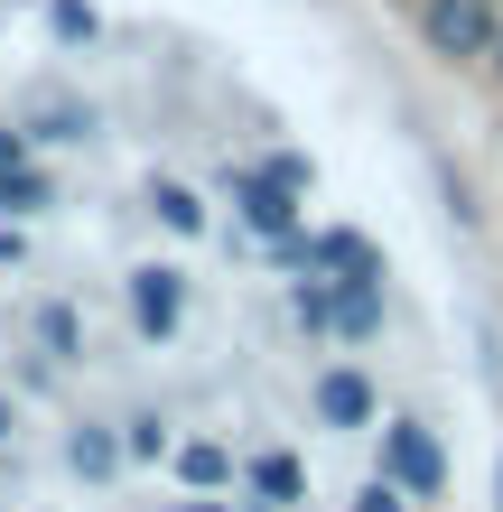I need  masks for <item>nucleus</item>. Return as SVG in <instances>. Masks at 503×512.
Here are the masks:
<instances>
[{"label":"nucleus","instance_id":"f257e3e1","mask_svg":"<svg viewBox=\"0 0 503 512\" xmlns=\"http://www.w3.org/2000/svg\"><path fill=\"white\" fill-rule=\"evenodd\" d=\"M373 475H382V485H401L410 503H438V494H448V447H438L429 419L382 410V429H373Z\"/></svg>","mask_w":503,"mask_h":512},{"label":"nucleus","instance_id":"f03ea898","mask_svg":"<svg viewBox=\"0 0 503 512\" xmlns=\"http://www.w3.org/2000/svg\"><path fill=\"white\" fill-rule=\"evenodd\" d=\"M410 28H420V56H438V66H485L503 38V0H420Z\"/></svg>","mask_w":503,"mask_h":512},{"label":"nucleus","instance_id":"7ed1b4c3","mask_svg":"<svg viewBox=\"0 0 503 512\" xmlns=\"http://www.w3.org/2000/svg\"><path fill=\"white\" fill-rule=\"evenodd\" d=\"M224 205L252 243H299L308 233V196H289L280 177H261L252 159H224Z\"/></svg>","mask_w":503,"mask_h":512},{"label":"nucleus","instance_id":"20e7f679","mask_svg":"<svg viewBox=\"0 0 503 512\" xmlns=\"http://www.w3.org/2000/svg\"><path fill=\"white\" fill-rule=\"evenodd\" d=\"M308 419L336 429V438H373L382 429V382L364 364H317L308 373Z\"/></svg>","mask_w":503,"mask_h":512},{"label":"nucleus","instance_id":"39448f33","mask_svg":"<svg viewBox=\"0 0 503 512\" xmlns=\"http://www.w3.org/2000/svg\"><path fill=\"white\" fill-rule=\"evenodd\" d=\"M122 308H131L140 345H177V326H187V270L177 261H131L122 270Z\"/></svg>","mask_w":503,"mask_h":512},{"label":"nucleus","instance_id":"423d86ee","mask_svg":"<svg viewBox=\"0 0 503 512\" xmlns=\"http://www.w3.org/2000/svg\"><path fill=\"white\" fill-rule=\"evenodd\" d=\"M243 503L252 512H308V457L299 447H252L243 457Z\"/></svg>","mask_w":503,"mask_h":512},{"label":"nucleus","instance_id":"0eeeda50","mask_svg":"<svg viewBox=\"0 0 503 512\" xmlns=\"http://www.w3.org/2000/svg\"><path fill=\"white\" fill-rule=\"evenodd\" d=\"M56 457H66L75 485H122L131 457H122V419H75L66 438H56Z\"/></svg>","mask_w":503,"mask_h":512},{"label":"nucleus","instance_id":"6e6552de","mask_svg":"<svg viewBox=\"0 0 503 512\" xmlns=\"http://www.w3.org/2000/svg\"><path fill=\"white\" fill-rule=\"evenodd\" d=\"M103 131V112L84 103V94H47V103H28V140L38 149H84Z\"/></svg>","mask_w":503,"mask_h":512},{"label":"nucleus","instance_id":"1a4fd4ad","mask_svg":"<svg viewBox=\"0 0 503 512\" xmlns=\"http://www.w3.org/2000/svg\"><path fill=\"white\" fill-rule=\"evenodd\" d=\"M177 485H187V494H233V485H243V457H233V447L224 438H177Z\"/></svg>","mask_w":503,"mask_h":512},{"label":"nucleus","instance_id":"9d476101","mask_svg":"<svg viewBox=\"0 0 503 512\" xmlns=\"http://www.w3.org/2000/svg\"><path fill=\"white\" fill-rule=\"evenodd\" d=\"M28 336H38V354L56 373L84 364V308H75V298H38V308H28Z\"/></svg>","mask_w":503,"mask_h":512},{"label":"nucleus","instance_id":"9b49d317","mask_svg":"<svg viewBox=\"0 0 503 512\" xmlns=\"http://www.w3.org/2000/svg\"><path fill=\"white\" fill-rule=\"evenodd\" d=\"M140 205H150V215H159V233H177V243H196V233L215 224V215H205V196L187 187V177H168V168L150 177V187H140Z\"/></svg>","mask_w":503,"mask_h":512},{"label":"nucleus","instance_id":"f8f14e48","mask_svg":"<svg viewBox=\"0 0 503 512\" xmlns=\"http://www.w3.org/2000/svg\"><path fill=\"white\" fill-rule=\"evenodd\" d=\"M382 317H392V298H382V270L373 280H336V345H373Z\"/></svg>","mask_w":503,"mask_h":512},{"label":"nucleus","instance_id":"ddd939ff","mask_svg":"<svg viewBox=\"0 0 503 512\" xmlns=\"http://www.w3.org/2000/svg\"><path fill=\"white\" fill-rule=\"evenodd\" d=\"M38 215H56V168L28 159V168L0 177V224H38Z\"/></svg>","mask_w":503,"mask_h":512},{"label":"nucleus","instance_id":"4468645a","mask_svg":"<svg viewBox=\"0 0 503 512\" xmlns=\"http://www.w3.org/2000/svg\"><path fill=\"white\" fill-rule=\"evenodd\" d=\"M122 457H131V466H168V457H177V419H168L159 401L122 410Z\"/></svg>","mask_w":503,"mask_h":512},{"label":"nucleus","instance_id":"2eb2a0df","mask_svg":"<svg viewBox=\"0 0 503 512\" xmlns=\"http://www.w3.org/2000/svg\"><path fill=\"white\" fill-rule=\"evenodd\" d=\"M289 326L317 345H336V280H289Z\"/></svg>","mask_w":503,"mask_h":512},{"label":"nucleus","instance_id":"dca6fc26","mask_svg":"<svg viewBox=\"0 0 503 512\" xmlns=\"http://www.w3.org/2000/svg\"><path fill=\"white\" fill-rule=\"evenodd\" d=\"M47 38L66 47V56L94 47V38H103V10H94V0H47Z\"/></svg>","mask_w":503,"mask_h":512},{"label":"nucleus","instance_id":"f3484780","mask_svg":"<svg viewBox=\"0 0 503 512\" xmlns=\"http://www.w3.org/2000/svg\"><path fill=\"white\" fill-rule=\"evenodd\" d=\"M252 168H261V177H280L289 196H308V187H317V159H308V149H271V159H252Z\"/></svg>","mask_w":503,"mask_h":512},{"label":"nucleus","instance_id":"a211bd4d","mask_svg":"<svg viewBox=\"0 0 503 512\" xmlns=\"http://www.w3.org/2000/svg\"><path fill=\"white\" fill-rule=\"evenodd\" d=\"M345 512H420V503H410L401 485H382V475H364V485H354V503Z\"/></svg>","mask_w":503,"mask_h":512},{"label":"nucleus","instance_id":"6ab92c4d","mask_svg":"<svg viewBox=\"0 0 503 512\" xmlns=\"http://www.w3.org/2000/svg\"><path fill=\"white\" fill-rule=\"evenodd\" d=\"M28 159H38V140H28V122H0V177H10V168H28Z\"/></svg>","mask_w":503,"mask_h":512},{"label":"nucleus","instance_id":"aec40b11","mask_svg":"<svg viewBox=\"0 0 503 512\" xmlns=\"http://www.w3.org/2000/svg\"><path fill=\"white\" fill-rule=\"evenodd\" d=\"M10 438H19V391L0 382V447H10Z\"/></svg>","mask_w":503,"mask_h":512},{"label":"nucleus","instance_id":"412c9836","mask_svg":"<svg viewBox=\"0 0 503 512\" xmlns=\"http://www.w3.org/2000/svg\"><path fill=\"white\" fill-rule=\"evenodd\" d=\"M177 512H243V503H224V494H187Z\"/></svg>","mask_w":503,"mask_h":512},{"label":"nucleus","instance_id":"4be33fe9","mask_svg":"<svg viewBox=\"0 0 503 512\" xmlns=\"http://www.w3.org/2000/svg\"><path fill=\"white\" fill-rule=\"evenodd\" d=\"M485 75H494V84H503V38H494V56H485Z\"/></svg>","mask_w":503,"mask_h":512},{"label":"nucleus","instance_id":"5701e85b","mask_svg":"<svg viewBox=\"0 0 503 512\" xmlns=\"http://www.w3.org/2000/svg\"><path fill=\"white\" fill-rule=\"evenodd\" d=\"M494 512H503V457H494Z\"/></svg>","mask_w":503,"mask_h":512},{"label":"nucleus","instance_id":"b1692460","mask_svg":"<svg viewBox=\"0 0 503 512\" xmlns=\"http://www.w3.org/2000/svg\"><path fill=\"white\" fill-rule=\"evenodd\" d=\"M243 512H252V503H243Z\"/></svg>","mask_w":503,"mask_h":512}]
</instances>
